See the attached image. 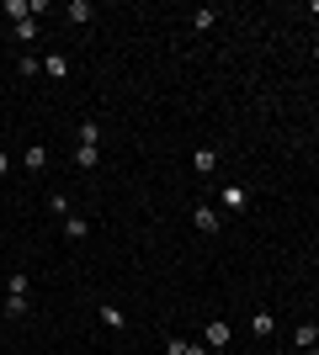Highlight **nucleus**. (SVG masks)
<instances>
[{"instance_id": "obj_1", "label": "nucleus", "mask_w": 319, "mask_h": 355, "mask_svg": "<svg viewBox=\"0 0 319 355\" xmlns=\"http://www.w3.org/2000/svg\"><path fill=\"white\" fill-rule=\"evenodd\" d=\"M229 340H234V329H229V318H208V329H202V345H208V350H224Z\"/></svg>"}, {"instance_id": "obj_2", "label": "nucleus", "mask_w": 319, "mask_h": 355, "mask_svg": "<svg viewBox=\"0 0 319 355\" xmlns=\"http://www.w3.org/2000/svg\"><path fill=\"white\" fill-rule=\"evenodd\" d=\"M192 223H197L202 234H224V212L208 207V202H197V207H192Z\"/></svg>"}, {"instance_id": "obj_3", "label": "nucleus", "mask_w": 319, "mask_h": 355, "mask_svg": "<svg viewBox=\"0 0 319 355\" xmlns=\"http://www.w3.org/2000/svg\"><path fill=\"white\" fill-rule=\"evenodd\" d=\"M250 207V191H245V186H224V191H218V212H245Z\"/></svg>"}, {"instance_id": "obj_4", "label": "nucleus", "mask_w": 319, "mask_h": 355, "mask_svg": "<svg viewBox=\"0 0 319 355\" xmlns=\"http://www.w3.org/2000/svg\"><path fill=\"white\" fill-rule=\"evenodd\" d=\"M22 170H27V175H43V170H48V148H43V144H27V154H22Z\"/></svg>"}, {"instance_id": "obj_5", "label": "nucleus", "mask_w": 319, "mask_h": 355, "mask_svg": "<svg viewBox=\"0 0 319 355\" xmlns=\"http://www.w3.org/2000/svg\"><path fill=\"white\" fill-rule=\"evenodd\" d=\"M192 170H197V175H202V180H208V175H213V170H218V148H208V144H202V148H197V154H192Z\"/></svg>"}, {"instance_id": "obj_6", "label": "nucleus", "mask_w": 319, "mask_h": 355, "mask_svg": "<svg viewBox=\"0 0 319 355\" xmlns=\"http://www.w3.org/2000/svg\"><path fill=\"white\" fill-rule=\"evenodd\" d=\"M43 74L48 80H69V53H43Z\"/></svg>"}, {"instance_id": "obj_7", "label": "nucleus", "mask_w": 319, "mask_h": 355, "mask_svg": "<svg viewBox=\"0 0 319 355\" xmlns=\"http://www.w3.org/2000/svg\"><path fill=\"white\" fill-rule=\"evenodd\" d=\"M165 355H208V345L181 340V334H170V340H165Z\"/></svg>"}, {"instance_id": "obj_8", "label": "nucleus", "mask_w": 319, "mask_h": 355, "mask_svg": "<svg viewBox=\"0 0 319 355\" xmlns=\"http://www.w3.org/2000/svg\"><path fill=\"white\" fill-rule=\"evenodd\" d=\"M250 334H256V340H272L277 334V313H250Z\"/></svg>"}, {"instance_id": "obj_9", "label": "nucleus", "mask_w": 319, "mask_h": 355, "mask_svg": "<svg viewBox=\"0 0 319 355\" xmlns=\"http://www.w3.org/2000/svg\"><path fill=\"white\" fill-rule=\"evenodd\" d=\"M64 239H69V244H80V239H91V223L80 218V212H69V218H64Z\"/></svg>"}, {"instance_id": "obj_10", "label": "nucleus", "mask_w": 319, "mask_h": 355, "mask_svg": "<svg viewBox=\"0 0 319 355\" xmlns=\"http://www.w3.org/2000/svg\"><path fill=\"white\" fill-rule=\"evenodd\" d=\"M96 318H101L106 329H117V334L128 329V313H117V302H101V308H96Z\"/></svg>"}, {"instance_id": "obj_11", "label": "nucleus", "mask_w": 319, "mask_h": 355, "mask_svg": "<svg viewBox=\"0 0 319 355\" xmlns=\"http://www.w3.org/2000/svg\"><path fill=\"white\" fill-rule=\"evenodd\" d=\"M32 292V276L27 270H11V276H6V297H27Z\"/></svg>"}, {"instance_id": "obj_12", "label": "nucleus", "mask_w": 319, "mask_h": 355, "mask_svg": "<svg viewBox=\"0 0 319 355\" xmlns=\"http://www.w3.org/2000/svg\"><path fill=\"white\" fill-rule=\"evenodd\" d=\"M75 164L80 170H96V164H101V148L96 144H75Z\"/></svg>"}, {"instance_id": "obj_13", "label": "nucleus", "mask_w": 319, "mask_h": 355, "mask_svg": "<svg viewBox=\"0 0 319 355\" xmlns=\"http://www.w3.org/2000/svg\"><path fill=\"white\" fill-rule=\"evenodd\" d=\"M293 345H298V350H314L319 345V324H298L293 329Z\"/></svg>"}, {"instance_id": "obj_14", "label": "nucleus", "mask_w": 319, "mask_h": 355, "mask_svg": "<svg viewBox=\"0 0 319 355\" xmlns=\"http://www.w3.org/2000/svg\"><path fill=\"white\" fill-rule=\"evenodd\" d=\"M69 21H75V27L96 21V6H91V0H69Z\"/></svg>"}, {"instance_id": "obj_15", "label": "nucleus", "mask_w": 319, "mask_h": 355, "mask_svg": "<svg viewBox=\"0 0 319 355\" xmlns=\"http://www.w3.org/2000/svg\"><path fill=\"white\" fill-rule=\"evenodd\" d=\"M213 21H218V11H213V6H197V11H192V27H197V32H208Z\"/></svg>"}, {"instance_id": "obj_16", "label": "nucleus", "mask_w": 319, "mask_h": 355, "mask_svg": "<svg viewBox=\"0 0 319 355\" xmlns=\"http://www.w3.org/2000/svg\"><path fill=\"white\" fill-rule=\"evenodd\" d=\"M16 37H22V43H38V16H27V21H16Z\"/></svg>"}, {"instance_id": "obj_17", "label": "nucleus", "mask_w": 319, "mask_h": 355, "mask_svg": "<svg viewBox=\"0 0 319 355\" xmlns=\"http://www.w3.org/2000/svg\"><path fill=\"white\" fill-rule=\"evenodd\" d=\"M80 144H101V122H96V117L80 122Z\"/></svg>"}, {"instance_id": "obj_18", "label": "nucleus", "mask_w": 319, "mask_h": 355, "mask_svg": "<svg viewBox=\"0 0 319 355\" xmlns=\"http://www.w3.org/2000/svg\"><path fill=\"white\" fill-rule=\"evenodd\" d=\"M27 313H32L27 297H6V318H27Z\"/></svg>"}, {"instance_id": "obj_19", "label": "nucleus", "mask_w": 319, "mask_h": 355, "mask_svg": "<svg viewBox=\"0 0 319 355\" xmlns=\"http://www.w3.org/2000/svg\"><path fill=\"white\" fill-rule=\"evenodd\" d=\"M16 74H22V80H32V74H43V59H32V53H27V59L16 64Z\"/></svg>"}, {"instance_id": "obj_20", "label": "nucleus", "mask_w": 319, "mask_h": 355, "mask_svg": "<svg viewBox=\"0 0 319 355\" xmlns=\"http://www.w3.org/2000/svg\"><path fill=\"white\" fill-rule=\"evenodd\" d=\"M6 170H11V154H6V148H0V175H6Z\"/></svg>"}, {"instance_id": "obj_21", "label": "nucleus", "mask_w": 319, "mask_h": 355, "mask_svg": "<svg viewBox=\"0 0 319 355\" xmlns=\"http://www.w3.org/2000/svg\"><path fill=\"white\" fill-rule=\"evenodd\" d=\"M314 64H319V43H314Z\"/></svg>"}, {"instance_id": "obj_22", "label": "nucleus", "mask_w": 319, "mask_h": 355, "mask_svg": "<svg viewBox=\"0 0 319 355\" xmlns=\"http://www.w3.org/2000/svg\"><path fill=\"white\" fill-rule=\"evenodd\" d=\"M304 355H319V345H314V350H304Z\"/></svg>"}]
</instances>
